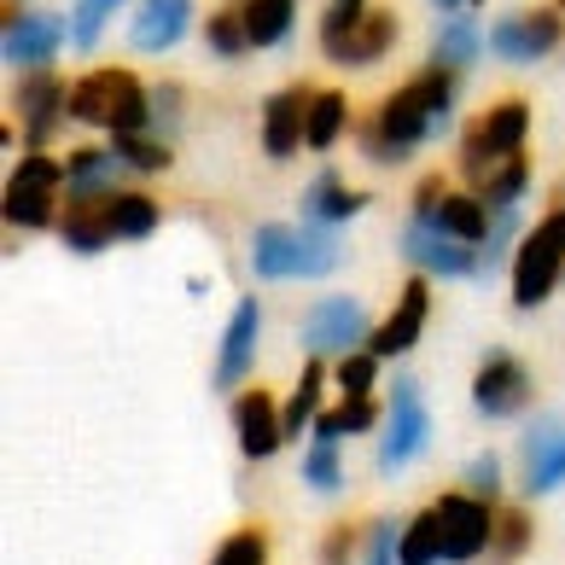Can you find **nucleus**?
Masks as SVG:
<instances>
[{
  "label": "nucleus",
  "mask_w": 565,
  "mask_h": 565,
  "mask_svg": "<svg viewBox=\"0 0 565 565\" xmlns=\"http://www.w3.org/2000/svg\"><path fill=\"white\" fill-rule=\"evenodd\" d=\"M403 565H437L444 559V519H437V501L431 508H420L403 525V554H396Z\"/></svg>",
  "instance_id": "2f4dec72"
},
{
  "label": "nucleus",
  "mask_w": 565,
  "mask_h": 565,
  "mask_svg": "<svg viewBox=\"0 0 565 565\" xmlns=\"http://www.w3.org/2000/svg\"><path fill=\"white\" fill-rule=\"evenodd\" d=\"M373 7L367 0H327V12H321V53L339 65V53H344V41L362 30V18H367Z\"/></svg>",
  "instance_id": "f704fd0d"
},
{
  "label": "nucleus",
  "mask_w": 565,
  "mask_h": 565,
  "mask_svg": "<svg viewBox=\"0 0 565 565\" xmlns=\"http://www.w3.org/2000/svg\"><path fill=\"white\" fill-rule=\"evenodd\" d=\"M257 332H263V309H257V298H239V303H234V316H227V332H222L216 391H234L239 380H250V367H257Z\"/></svg>",
  "instance_id": "a211bd4d"
},
{
  "label": "nucleus",
  "mask_w": 565,
  "mask_h": 565,
  "mask_svg": "<svg viewBox=\"0 0 565 565\" xmlns=\"http://www.w3.org/2000/svg\"><path fill=\"white\" fill-rule=\"evenodd\" d=\"M344 263V245L332 227H286V222H263L250 234V268L263 280H321Z\"/></svg>",
  "instance_id": "7ed1b4c3"
},
{
  "label": "nucleus",
  "mask_w": 565,
  "mask_h": 565,
  "mask_svg": "<svg viewBox=\"0 0 565 565\" xmlns=\"http://www.w3.org/2000/svg\"><path fill=\"white\" fill-rule=\"evenodd\" d=\"M245 7V35L250 47H280L298 24V0H239Z\"/></svg>",
  "instance_id": "c85d7f7f"
},
{
  "label": "nucleus",
  "mask_w": 565,
  "mask_h": 565,
  "mask_svg": "<svg viewBox=\"0 0 565 565\" xmlns=\"http://www.w3.org/2000/svg\"><path fill=\"white\" fill-rule=\"evenodd\" d=\"M111 234H117V239L158 234V199L140 193V186H122V193L111 199Z\"/></svg>",
  "instance_id": "473e14b6"
},
{
  "label": "nucleus",
  "mask_w": 565,
  "mask_h": 565,
  "mask_svg": "<svg viewBox=\"0 0 565 565\" xmlns=\"http://www.w3.org/2000/svg\"><path fill=\"white\" fill-rule=\"evenodd\" d=\"M385 420V408L373 403H339V408H327L321 420H316V444H344V437H362V431H373Z\"/></svg>",
  "instance_id": "7c9ffc66"
},
{
  "label": "nucleus",
  "mask_w": 565,
  "mask_h": 565,
  "mask_svg": "<svg viewBox=\"0 0 565 565\" xmlns=\"http://www.w3.org/2000/svg\"><path fill=\"white\" fill-rule=\"evenodd\" d=\"M298 211H303V227H339V222H350V216L367 211V193H355L339 170H321L316 181L303 186Z\"/></svg>",
  "instance_id": "412c9836"
},
{
  "label": "nucleus",
  "mask_w": 565,
  "mask_h": 565,
  "mask_svg": "<svg viewBox=\"0 0 565 565\" xmlns=\"http://www.w3.org/2000/svg\"><path fill=\"white\" fill-rule=\"evenodd\" d=\"M350 129V99L339 88H321L316 99H309V122H303V146L309 152H332L339 146V135Z\"/></svg>",
  "instance_id": "cd10ccee"
},
{
  "label": "nucleus",
  "mask_w": 565,
  "mask_h": 565,
  "mask_svg": "<svg viewBox=\"0 0 565 565\" xmlns=\"http://www.w3.org/2000/svg\"><path fill=\"white\" fill-rule=\"evenodd\" d=\"M472 408L484 414V420H513V414L531 408V373L519 355L508 350H490L484 362L472 373Z\"/></svg>",
  "instance_id": "9b49d317"
},
{
  "label": "nucleus",
  "mask_w": 565,
  "mask_h": 565,
  "mask_svg": "<svg viewBox=\"0 0 565 565\" xmlns=\"http://www.w3.org/2000/svg\"><path fill=\"white\" fill-rule=\"evenodd\" d=\"M403 257L420 268V275L431 280H484V250L478 245H460L455 234H444L437 222H420L414 216L408 222V234H403Z\"/></svg>",
  "instance_id": "6e6552de"
},
{
  "label": "nucleus",
  "mask_w": 565,
  "mask_h": 565,
  "mask_svg": "<svg viewBox=\"0 0 565 565\" xmlns=\"http://www.w3.org/2000/svg\"><path fill=\"white\" fill-rule=\"evenodd\" d=\"M426 316H431V280L426 275H414L403 286V298H396V309L373 327V339L367 350L380 355V362H391V355H408L414 344H420V332H426Z\"/></svg>",
  "instance_id": "2eb2a0df"
},
{
  "label": "nucleus",
  "mask_w": 565,
  "mask_h": 565,
  "mask_svg": "<svg viewBox=\"0 0 565 565\" xmlns=\"http://www.w3.org/2000/svg\"><path fill=\"white\" fill-rule=\"evenodd\" d=\"M211 565H268V531L257 525V519H250V525H239V531H227V536L216 542Z\"/></svg>",
  "instance_id": "4c0bfd02"
},
{
  "label": "nucleus",
  "mask_w": 565,
  "mask_h": 565,
  "mask_svg": "<svg viewBox=\"0 0 565 565\" xmlns=\"http://www.w3.org/2000/svg\"><path fill=\"white\" fill-rule=\"evenodd\" d=\"M455 193V186H449V175H420V186H414V216H420V222H431L437 216V204H444Z\"/></svg>",
  "instance_id": "37998d69"
},
{
  "label": "nucleus",
  "mask_w": 565,
  "mask_h": 565,
  "mask_svg": "<svg viewBox=\"0 0 565 565\" xmlns=\"http://www.w3.org/2000/svg\"><path fill=\"white\" fill-rule=\"evenodd\" d=\"M373 380H380V355L373 350H355L332 367V385H339V403H367L373 396Z\"/></svg>",
  "instance_id": "e433bc0d"
},
{
  "label": "nucleus",
  "mask_w": 565,
  "mask_h": 565,
  "mask_svg": "<svg viewBox=\"0 0 565 565\" xmlns=\"http://www.w3.org/2000/svg\"><path fill=\"white\" fill-rule=\"evenodd\" d=\"M122 175H129V163L111 146H71L65 152V199H117Z\"/></svg>",
  "instance_id": "6ab92c4d"
},
{
  "label": "nucleus",
  "mask_w": 565,
  "mask_h": 565,
  "mask_svg": "<svg viewBox=\"0 0 565 565\" xmlns=\"http://www.w3.org/2000/svg\"><path fill=\"white\" fill-rule=\"evenodd\" d=\"M525 186H531V152H519V158H508V163H501V170H490L484 181L472 186V193L490 204V216H501V211H519V199H525Z\"/></svg>",
  "instance_id": "c756f323"
},
{
  "label": "nucleus",
  "mask_w": 565,
  "mask_h": 565,
  "mask_svg": "<svg viewBox=\"0 0 565 565\" xmlns=\"http://www.w3.org/2000/svg\"><path fill=\"white\" fill-rule=\"evenodd\" d=\"M426 437H431V414L420 403V385L391 380V420H385V437H380V472L408 467V460L426 449Z\"/></svg>",
  "instance_id": "f8f14e48"
},
{
  "label": "nucleus",
  "mask_w": 565,
  "mask_h": 565,
  "mask_svg": "<svg viewBox=\"0 0 565 565\" xmlns=\"http://www.w3.org/2000/svg\"><path fill=\"white\" fill-rule=\"evenodd\" d=\"M186 30H193V0H140V12H135L140 53H170Z\"/></svg>",
  "instance_id": "4be33fe9"
},
{
  "label": "nucleus",
  "mask_w": 565,
  "mask_h": 565,
  "mask_svg": "<svg viewBox=\"0 0 565 565\" xmlns=\"http://www.w3.org/2000/svg\"><path fill=\"white\" fill-rule=\"evenodd\" d=\"M303 478H309V490H321V495L339 490V484H344L339 444H309V449H303Z\"/></svg>",
  "instance_id": "ea45409f"
},
{
  "label": "nucleus",
  "mask_w": 565,
  "mask_h": 565,
  "mask_svg": "<svg viewBox=\"0 0 565 565\" xmlns=\"http://www.w3.org/2000/svg\"><path fill=\"white\" fill-rule=\"evenodd\" d=\"M234 437H239L245 460H268L286 444V414H280V403L263 385H250V391L234 396Z\"/></svg>",
  "instance_id": "dca6fc26"
},
{
  "label": "nucleus",
  "mask_w": 565,
  "mask_h": 565,
  "mask_svg": "<svg viewBox=\"0 0 565 565\" xmlns=\"http://www.w3.org/2000/svg\"><path fill=\"white\" fill-rule=\"evenodd\" d=\"M565 275V211H548L513 250V309H542Z\"/></svg>",
  "instance_id": "39448f33"
},
{
  "label": "nucleus",
  "mask_w": 565,
  "mask_h": 565,
  "mask_svg": "<svg viewBox=\"0 0 565 565\" xmlns=\"http://www.w3.org/2000/svg\"><path fill=\"white\" fill-rule=\"evenodd\" d=\"M444 234H455L460 245H478L484 250V239H490V227H495V216H490V204L478 199V193H449L444 204H437V216H431Z\"/></svg>",
  "instance_id": "bb28decb"
},
{
  "label": "nucleus",
  "mask_w": 565,
  "mask_h": 565,
  "mask_svg": "<svg viewBox=\"0 0 565 565\" xmlns=\"http://www.w3.org/2000/svg\"><path fill=\"white\" fill-rule=\"evenodd\" d=\"M58 239H65L76 257H94L106 250L111 234V199H65V216H58Z\"/></svg>",
  "instance_id": "5701e85b"
},
{
  "label": "nucleus",
  "mask_w": 565,
  "mask_h": 565,
  "mask_svg": "<svg viewBox=\"0 0 565 565\" xmlns=\"http://www.w3.org/2000/svg\"><path fill=\"white\" fill-rule=\"evenodd\" d=\"M65 204V158L24 152L7 175V227H53Z\"/></svg>",
  "instance_id": "423d86ee"
},
{
  "label": "nucleus",
  "mask_w": 565,
  "mask_h": 565,
  "mask_svg": "<svg viewBox=\"0 0 565 565\" xmlns=\"http://www.w3.org/2000/svg\"><path fill=\"white\" fill-rule=\"evenodd\" d=\"M204 47H211L216 58H239V53H250L245 7H239V0H227V7H216L211 18H204Z\"/></svg>",
  "instance_id": "72a5a7b5"
},
{
  "label": "nucleus",
  "mask_w": 565,
  "mask_h": 565,
  "mask_svg": "<svg viewBox=\"0 0 565 565\" xmlns=\"http://www.w3.org/2000/svg\"><path fill=\"white\" fill-rule=\"evenodd\" d=\"M175 117H181V88H152V135L158 140H170V129H175Z\"/></svg>",
  "instance_id": "c03bdc74"
},
{
  "label": "nucleus",
  "mask_w": 565,
  "mask_h": 565,
  "mask_svg": "<svg viewBox=\"0 0 565 565\" xmlns=\"http://www.w3.org/2000/svg\"><path fill=\"white\" fill-rule=\"evenodd\" d=\"M122 7V0H76V12H71V41L76 47H94L99 30H106V18Z\"/></svg>",
  "instance_id": "79ce46f5"
},
{
  "label": "nucleus",
  "mask_w": 565,
  "mask_h": 565,
  "mask_svg": "<svg viewBox=\"0 0 565 565\" xmlns=\"http://www.w3.org/2000/svg\"><path fill=\"white\" fill-rule=\"evenodd\" d=\"M559 12H508L490 24V53L508 58V65H536L559 47Z\"/></svg>",
  "instance_id": "4468645a"
},
{
  "label": "nucleus",
  "mask_w": 565,
  "mask_h": 565,
  "mask_svg": "<svg viewBox=\"0 0 565 565\" xmlns=\"http://www.w3.org/2000/svg\"><path fill=\"white\" fill-rule=\"evenodd\" d=\"M554 211H565V181L554 186Z\"/></svg>",
  "instance_id": "a18cd8bd"
},
{
  "label": "nucleus",
  "mask_w": 565,
  "mask_h": 565,
  "mask_svg": "<svg viewBox=\"0 0 565 565\" xmlns=\"http://www.w3.org/2000/svg\"><path fill=\"white\" fill-rule=\"evenodd\" d=\"M484 41H490V35L478 30L467 12L437 18V35H431V65H437V71H449V76H460V71H467L478 53H484Z\"/></svg>",
  "instance_id": "b1692460"
},
{
  "label": "nucleus",
  "mask_w": 565,
  "mask_h": 565,
  "mask_svg": "<svg viewBox=\"0 0 565 565\" xmlns=\"http://www.w3.org/2000/svg\"><path fill=\"white\" fill-rule=\"evenodd\" d=\"M460 490L478 495V501H495V495H501V455H495V449L472 455L467 472H460Z\"/></svg>",
  "instance_id": "a19ab883"
},
{
  "label": "nucleus",
  "mask_w": 565,
  "mask_h": 565,
  "mask_svg": "<svg viewBox=\"0 0 565 565\" xmlns=\"http://www.w3.org/2000/svg\"><path fill=\"white\" fill-rule=\"evenodd\" d=\"M525 140H531V106L513 94L495 99V106H484L467 122V135H460V175L478 186L490 170H501L508 158L525 152Z\"/></svg>",
  "instance_id": "20e7f679"
},
{
  "label": "nucleus",
  "mask_w": 565,
  "mask_h": 565,
  "mask_svg": "<svg viewBox=\"0 0 565 565\" xmlns=\"http://www.w3.org/2000/svg\"><path fill=\"white\" fill-rule=\"evenodd\" d=\"M309 99H316V88H309V82H291V88H280V94L263 106V152L275 158V163L298 158L303 122H309Z\"/></svg>",
  "instance_id": "f3484780"
},
{
  "label": "nucleus",
  "mask_w": 565,
  "mask_h": 565,
  "mask_svg": "<svg viewBox=\"0 0 565 565\" xmlns=\"http://www.w3.org/2000/svg\"><path fill=\"white\" fill-rule=\"evenodd\" d=\"M437 519H444V559L449 565H472L478 554H490V542H495V501L449 490V495H437Z\"/></svg>",
  "instance_id": "1a4fd4ad"
},
{
  "label": "nucleus",
  "mask_w": 565,
  "mask_h": 565,
  "mask_svg": "<svg viewBox=\"0 0 565 565\" xmlns=\"http://www.w3.org/2000/svg\"><path fill=\"white\" fill-rule=\"evenodd\" d=\"M467 7H484V0H467Z\"/></svg>",
  "instance_id": "de8ad7c7"
},
{
  "label": "nucleus",
  "mask_w": 565,
  "mask_h": 565,
  "mask_svg": "<svg viewBox=\"0 0 565 565\" xmlns=\"http://www.w3.org/2000/svg\"><path fill=\"white\" fill-rule=\"evenodd\" d=\"M449 117H455V76L426 65L420 76H408L403 88H391L380 106H373V117L355 129V140H362L367 163H403L414 146L444 135Z\"/></svg>",
  "instance_id": "f257e3e1"
},
{
  "label": "nucleus",
  "mask_w": 565,
  "mask_h": 565,
  "mask_svg": "<svg viewBox=\"0 0 565 565\" xmlns=\"http://www.w3.org/2000/svg\"><path fill=\"white\" fill-rule=\"evenodd\" d=\"M327 385H332L327 362H321V355H309L303 373H298V385H291V396L280 403V414H286V437L316 431V420H321V391H327Z\"/></svg>",
  "instance_id": "393cba45"
},
{
  "label": "nucleus",
  "mask_w": 565,
  "mask_h": 565,
  "mask_svg": "<svg viewBox=\"0 0 565 565\" xmlns=\"http://www.w3.org/2000/svg\"><path fill=\"white\" fill-rule=\"evenodd\" d=\"M531 536H536V525H531L525 508H495V542H490V554H495L501 565H513L519 554H525Z\"/></svg>",
  "instance_id": "58836bf2"
},
{
  "label": "nucleus",
  "mask_w": 565,
  "mask_h": 565,
  "mask_svg": "<svg viewBox=\"0 0 565 565\" xmlns=\"http://www.w3.org/2000/svg\"><path fill=\"white\" fill-rule=\"evenodd\" d=\"M111 152L129 163V175H163V170L175 163L170 140H158V135H117V140H111Z\"/></svg>",
  "instance_id": "c9c22d12"
},
{
  "label": "nucleus",
  "mask_w": 565,
  "mask_h": 565,
  "mask_svg": "<svg viewBox=\"0 0 565 565\" xmlns=\"http://www.w3.org/2000/svg\"><path fill=\"white\" fill-rule=\"evenodd\" d=\"M396 35H403V18H396L391 7H373V12L362 18V30L344 41L339 65H380V58L396 47Z\"/></svg>",
  "instance_id": "a878e982"
},
{
  "label": "nucleus",
  "mask_w": 565,
  "mask_h": 565,
  "mask_svg": "<svg viewBox=\"0 0 565 565\" xmlns=\"http://www.w3.org/2000/svg\"><path fill=\"white\" fill-rule=\"evenodd\" d=\"M362 339H373V327H367V309L355 298H321L303 316V344H309V355H321V362H327V355H332V362H344V355L367 350Z\"/></svg>",
  "instance_id": "9d476101"
},
{
  "label": "nucleus",
  "mask_w": 565,
  "mask_h": 565,
  "mask_svg": "<svg viewBox=\"0 0 565 565\" xmlns=\"http://www.w3.org/2000/svg\"><path fill=\"white\" fill-rule=\"evenodd\" d=\"M71 122L117 135H152V88L135 71H111L99 65L88 76L71 82Z\"/></svg>",
  "instance_id": "f03ea898"
},
{
  "label": "nucleus",
  "mask_w": 565,
  "mask_h": 565,
  "mask_svg": "<svg viewBox=\"0 0 565 565\" xmlns=\"http://www.w3.org/2000/svg\"><path fill=\"white\" fill-rule=\"evenodd\" d=\"M12 111L24 122L30 152H47L53 135L65 129V117H71V82L58 71H24L12 82Z\"/></svg>",
  "instance_id": "0eeeda50"
},
{
  "label": "nucleus",
  "mask_w": 565,
  "mask_h": 565,
  "mask_svg": "<svg viewBox=\"0 0 565 565\" xmlns=\"http://www.w3.org/2000/svg\"><path fill=\"white\" fill-rule=\"evenodd\" d=\"M554 12H559V18H565V0H554Z\"/></svg>",
  "instance_id": "49530a36"
},
{
  "label": "nucleus",
  "mask_w": 565,
  "mask_h": 565,
  "mask_svg": "<svg viewBox=\"0 0 565 565\" xmlns=\"http://www.w3.org/2000/svg\"><path fill=\"white\" fill-rule=\"evenodd\" d=\"M65 35H71L65 18L18 12V0H7V65L12 71H53V53H58Z\"/></svg>",
  "instance_id": "ddd939ff"
},
{
  "label": "nucleus",
  "mask_w": 565,
  "mask_h": 565,
  "mask_svg": "<svg viewBox=\"0 0 565 565\" xmlns=\"http://www.w3.org/2000/svg\"><path fill=\"white\" fill-rule=\"evenodd\" d=\"M525 495H554L565 484V420H536L525 431Z\"/></svg>",
  "instance_id": "aec40b11"
}]
</instances>
